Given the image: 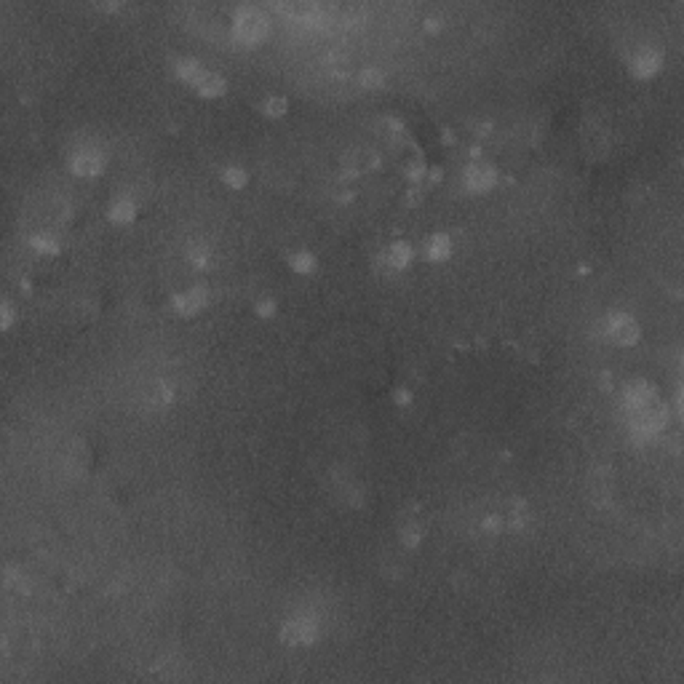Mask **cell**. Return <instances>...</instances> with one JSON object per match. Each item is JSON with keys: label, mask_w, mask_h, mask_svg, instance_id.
<instances>
[{"label": "cell", "mask_w": 684, "mask_h": 684, "mask_svg": "<svg viewBox=\"0 0 684 684\" xmlns=\"http://www.w3.org/2000/svg\"><path fill=\"white\" fill-rule=\"evenodd\" d=\"M30 244H32V249L41 252V254H57V252H59V241H57L51 233H35Z\"/></svg>", "instance_id": "cell-19"}, {"label": "cell", "mask_w": 684, "mask_h": 684, "mask_svg": "<svg viewBox=\"0 0 684 684\" xmlns=\"http://www.w3.org/2000/svg\"><path fill=\"white\" fill-rule=\"evenodd\" d=\"M289 268L300 275H310V273H316L319 259H316L313 252H307V249H297V252H291L289 254Z\"/></svg>", "instance_id": "cell-13"}, {"label": "cell", "mask_w": 684, "mask_h": 684, "mask_svg": "<svg viewBox=\"0 0 684 684\" xmlns=\"http://www.w3.org/2000/svg\"><path fill=\"white\" fill-rule=\"evenodd\" d=\"M452 252H455V244H452L449 233H433V235L428 238L425 257L430 259V262H444V259L452 257Z\"/></svg>", "instance_id": "cell-10"}, {"label": "cell", "mask_w": 684, "mask_h": 684, "mask_svg": "<svg viewBox=\"0 0 684 684\" xmlns=\"http://www.w3.org/2000/svg\"><path fill=\"white\" fill-rule=\"evenodd\" d=\"M463 182L473 193H484V190H489L492 184L497 182V168L487 163V161H473L471 166L465 168V174H463Z\"/></svg>", "instance_id": "cell-4"}, {"label": "cell", "mask_w": 684, "mask_h": 684, "mask_svg": "<svg viewBox=\"0 0 684 684\" xmlns=\"http://www.w3.org/2000/svg\"><path fill=\"white\" fill-rule=\"evenodd\" d=\"M393 401H395V407H409V404H412V391H409V388H395Z\"/></svg>", "instance_id": "cell-23"}, {"label": "cell", "mask_w": 684, "mask_h": 684, "mask_svg": "<svg viewBox=\"0 0 684 684\" xmlns=\"http://www.w3.org/2000/svg\"><path fill=\"white\" fill-rule=\"evenodd\" d=\"M414 259V249L407 241H393V244L385 249V265L391 270H407Z\"/></svg>", "instance_id": "cell-9"}, {"label": "cell", "mask_w": 684, "mask_h": 684, "mask_svg": "<svg viewBox=\"0 0 684 684\" xmlns=\"http://www.w3.org/2000/svg\"><path fill=\"white\" fill-rule=\"evenodd\" d=\"M502 527H505V518L500 514H487V516L481 518V530L487 534H497Z\"/></svg>", "instance_id": "cell-22"}, {"label": "cell", "mask_w": 684, "mask_h": 684, "mask_svg": "<svg viewBox=\"0 0 684 684\" xmlns=\"http://www.w3.org/2000/svg\"><path fill=\"white\" fill-rule=\"evenodd\" d=\"M105 166V155L96 150V147H78L70 158V168L75 171L78 177H96Z\"/></svg>", "instance_id": "cell-6"}, {"label": "cell", "mask_w": 684, "mask_h": 684, "mask_svg": "<svg viewBox=\"0 0 684 684\" xmlns=\"http://www.w3.org/2000/svg\"><path fill=\"white\" fill-rule=\"evenodd\" d=\"M225 89H228L225 78L219 75V73H212V70H206V75L196 83V92L201 96H219V94H225Z\"/></svg>", "instance_id": "cell-14"}, {"label": "cell", "mask_w": 684, "mask_h": 684, "mask_svg": "<svg viewBox=\"0 0 684 684\" xmlns=\"http://www.w3.org/2000/svg\"><path fill=\"white\" fill-rule=\"evenodd\" d=\"M268 32V16L257 6H241L233 16V35L241 43H257Z\"/></svg>", "instance_id": "cell-2"}, {"label": "cell", "mask_w": 684, "mask_h": 684, "mask_svg": "<svg viewBox=\"0 0 684 684\" xmlns=\"http://www.w3.org/2000/svg\"><path fill=\"white\" fill-rule=\"evenodd\" d=\"M206 303H209V289H206V286H190V289L177 291V294L171 297V307H174L180 316H196Z\"/></svg>", "instance_id": "cell-7"}, {"label": "cell", "mask_w": 684, "mask_h": 684, "mask_svg": "<svg viewBox=\"0 0 684 684\" xmlns=\"http://www.w3.org/2000/svg\"><path fill=\"white\" fill-rule=\"evenodd\" d=\"M286 107H289L286 96H278V94H273V96L262 99L259 110H262V115H268V118H278V115H284V112H286Z\"/></svg>", "instance_id": "cell-17"}, {"label": "cell", "mask_w": 684, "mask_h": 684, "mask_svg": "<svg viewBox=\"0 0 684 684\" xmlns=\"http://www.w3.org/2000/svg\"><path fill=\"white\" fill-rule=\"evenodd\" d=\"M655 401H660V398H657V391H655L650 382L636 380V382H631V385H625V391H623L625 412L650 407V404H655Z\"/></svg>", "instance_id": "cell-8"}, {"label": "cell", "mask_w": 684, "mask_h": 684, "mask_svg": "<svg viewBox=\"0 0 684 684\" xmlns=\"http://www.w3.org/2000/svg\"><path fill=\"white\" fill-rule=\"evenodd\" d=\"M107 217H110V222H115V225H129V222L137 217V203H134L129 196L115 198V201L110 203V209H107Z\"/></svg>", "instance_id": "cell-11"}, {"label": "cell", "mask_w": 684, "mask_h": 684, "mask_svg": "<svg viewBox=\"0 0 684 684\" xmlns=\"http://www.w3.org/2000/svg\"><path fill=\"white\" fill-rule=\"evenodd\" d=\"M602 335L612 340L615 345H625V348H631V345H636L639 337H641V329H639V323L634 316H628L623 310H615V313H609L607 319L602 321Z\"/></svg>", "instance_id": "cell-3"}, {"label": "cell", "mask_w": 684, "mask_h": 684, "mask_svg": "<svg viewBox=\"0 0 684 684\" xmlns=\"http://www.w3.org/2000/svg\"><path fill=\"white\" fill-rule=\"evenodd\" d=\"M663 67V54L655 46H639L631 57V70L636 78H653Z\"/></svg>", "instance_id": "cell-5"}, {"label": "cell", "mask_w": 684, "mask_h": 684, "mask_svg": "<svg viewBox=\"0 0 684 684\" xmlns=\"http://www.w3.org/2000/svg\"><path fill=\"white\" fill-rule=\"evenodd\" d=\"M0 319H3V326H6V329L14 323V310H11V305L8 303H3V316H0Z\"/></svg>", "instance_id": "cell-25"}, {"label": "cell", "mask_w": 684, "mask_h": 684, "mask_svg": "<svg viewBox=\"0 0 684 684\" xmlns=\"http://www.w3.org/2000/svg\"><path fill=\"white\" fill-rule=\"evenodd\" d=\"M358 80H361V86H364V89H380L382 83H385V70H382V67H377V64H369V67H364V70H361Z\"/></svg>", "instance_id": "cell-18"}, {"label": "cell", "mask_w": 684, "mask_h": 684, "mask_svg": "<svg viewBox=\"0 0 684 684\" xmlns=\"http://www.w3.org/2000/svg\"><path fill=\"white\" fill-rule=\"evenodd\" d=\"M174 73L182 78L184 83H190V86L196 89L198 80L206 75V67H203L198 59H193V57H182V59L174 61Z\"/></svg>", "instance_id": "cell-12"}, {"label": "cell", "mask_w": 684, "mask_h": 684, "mask_svg": "<svg viewBox=\"0 0 684 684\" xmlns=\"http://www.w3.org/2000/svg\"><path fill=\"white\" fill-rule=\"evenodd\" d=\"M187 257L190 262L196 265V268H209L212 265V249L206 244H193L190 246V252H187Z\"/></svg>", "instance_id": "cell-20"}, {"label": "cell", "mask_w": 684, "mask_h": 684, "mask_svg": "<svg viewBox=\"0 0 684 684\" xmlns=\"http://www.w3.org/2000/svg\"><path fill=\"white\" fill-rule=\"evenodd\" d=\"M425 171H428L425 163H420V161H414V163H409V166H407V177H409V180H420V177H423Z\"/></svg>", "instance_id": "cell-24"}, {"label": "cell", "mask_w": 684, "mask_h": 684, "mask_svg": "<svg viewBox=\"0 0 684 684\" xmlns=\"http://www.w3.org/2000/svg\"><path fill=\"white\" fill-rule=\"evenodd\" d=\"M398 534H401V543L407 548H417L423 543V524L420 521H407V524H401Z\"/></svg>", "instance_id": "cell-16"}, {"label": "cell", "mask_w": 684, "mask_h": 684, "mask_svg": "<svg viewBox=\"0 0 684 684\" xmlns=\"http://www.w3.org/2000/svg\"><path fill=\"white\" fill-rule=\"evenodd\" d=\"M321 636V620L316 612H297L281 628V639L289 647H310Z\"/></svg>", "instance_id": "cell-1"}, {"label": "cell", "mask_w": 684, "mask_h": 684, "mask_svg": "<svg viewBox=\"0 0 684 684\" xmlns=\"http://www.w3.org/2000/svg\"><path fill=\"white\" fill-rule=\"evenodd\" d=\"M222 182L233 187V190H241L249 182V171L244 166H238V163H230V166L222 168Z\"/></svg>", "instance_id": "cell-15"}, {"label": "cell", "mask_w": 684, "mask_h": 684, "mask_svg": "<svg viewBox=\"0 0 684 684\" xmlns=\"http://www.w3.org/2000/svg\"><path fill=\"white\" fill-rule=\"evenodd\" d=\"M254 310H257V316H262V319H273L275 310H278V305H275L273 297H257Z\"/></svg>", "instance_id": "cell-21"}]
</instances>
